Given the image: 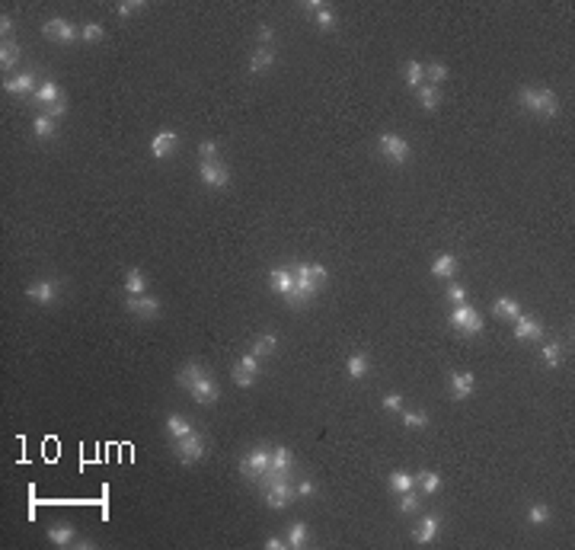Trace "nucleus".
I'll list each match as a JSON object with an SVG mask.
<instances>
[{
  "mask_svg": "<svg viewBox=\"0 0 575 550\" xmlns=\"http://www.w3.org/2000/svg\"><path fill=\"white\" fill-rule=\"evenodd\" d=\"M269 480H294V455L288 445H272V464L259 483H269Z\"/></svg>",
  "mask_w": 575,
  "mask_h": 550,
  "instance_id": "nucleus-7",
  "label": "nucleus"
},
{
  "mask_svg": "<svg viewBox=\"0 0 575 550\" xmlns=\"http://www.w3.org/2000/svg\"><path fill=\"white\" fill-rule=\"evenodd\" d=\"M285 538H288V547L291 550H304L307 544H310V525L304 522V518H297V522H291L288 525V531H285Z\"/></svg>",
  "mask_w": 575,
  "mask_h": 550,
  "instance_id": "nucleus-23",
  "label": "nucleus"
},
{
  "mask_svg": "<svg viewBox=\"0 0 575 550\" xmlns=\"http://www.w3.org/2000/svg\"><path fill=\"white\" fill-rule=\"evenodd\" d=\"M403 77H406L409 90H419V87L425 84V65L422 61H406L403 65Z\"/></svg>",
  "mask_w": 575,
  "mask_h": 550,
  "instance_id": "nucleus-34",
  "label": "nucleus"
},
{
  "mask_svg": "<svg viewBox=\"0 0 575 550\" xmlns=\"http://www.w3.org/2000/svg\"><path fill=\"white\" fill-rule=\"evenodd\" d=\"M0 32H3V38H10V32H13V19H10L7 13L0 16Z\"/></svg>",
  "mask_w": 575,
  "mask_h": 550,
  "instance_id": "nucleus-53",
  "label": "nucleus"
},
{
  "mask_svg": "<svg viewBox=\"0 0 575 550\" xmlns=\"http://www.w3.org/2000/svg\"><path fill=\"white\" fill-rule=\"evenodd\" d=\"M550 518H553V512H550L547 503H530L528 505V522L534 525V528H540V525H550Z\"/></svg>",
  "mask_w": 575,
  "mask_h": 550,
  "instance_id": "nucleus-39",
  "label": "nucleus"
},
{
  "mask_svg": "<svg viewBox=\"0 0 575 550\" xmlns=\"http://www.w3.org/2000/svg\"><path fill=\"white\" fill-rule=\"evenodd\" d=\"M399 420H403V429H412V432L428 429V413L425 410H403L399 413Z\"/></svg>",
  "mask_w": 575,
  "mask_h": 550,
  "instance_id": "nucleus-36",
  "label": "nucleus"
},
{
  "mask_svg": "<svg viewBox=\"0 0 575 550\" xmlns=\"http://www.w3.org/2000/svg\"><path fill=\"white\" fill-rule=\"evenodd\" d=\"M262 499L275 512L288 509L294 503V480H269V483H262Z\"/></svg>",
  "mask_w": 575,
  "mask_h": 550,
  "instance_id": "nucleus-9",
  "label": "nucleus"
},
{
  "mask_svg": "<svg viewBox=\"0 0 575 550\" xmlns=\"http://www.w3.org/2000/svg\"><path fill=\"white\" fill-rule=\"evenodd\" d=\"M419 509H422V503H419L416 490H409V493H399V512H403V515H412V512H419Z\"/></svg>",
  "mask_w": 575,
  "mask_h": 550,
  "instance_id": "nucleus-43",
  "label": "nucleus"
},
{
  "mask_svg": "<svg viewBox=\"0 0 575 550\" xmlns=\"http://www.w3.org/2000/svg\"><path fill=\"white\" fill-rule=\"evenodd\" d=\"M441 528H445V518L438 512H425L422 518L416 522V528H412V541L422 544V547H428V544L438 541V534H441Z\"/></svg>",
  "mask_w": 575,
  "mask_h": 550,
  "instance_id": "nucleus-11",
  "label": "nucleus"
},
{
  "mask_svg": "<svg viewBox=\"0 0 575 550\" xmlns=\"http://www.w3.org/2000/svg\"><path fill=\"white\" fill-rule=\"evenodd\" d=\"M61 96H64V90H61V87H58L55 80H42V84H38V90L32 93V103L42 106V109H48V106L58 103Z\"/></svg>",
  "mask_w": 575,
  "mask_h": 550,
  "instance_id": "nucleus-26",
  "label": "nucleus"
},
{
  "mask_svg": "<svg viewBox=\"0 0 575 550\" xmlns=\"http://www.w3.org/2000/svg\"><path fill=\"white\" fill-rule=\"evenodd\" d=\"M176 384L183 391H189L198 406H214V403L221 400V387L214 381V374L204 368L202 362H186L183 368L176 371Z\"/></svg>",
  "mask_w": 575,
  "mask_h": 550,
  "instance_id": "nucleus-1",
  "label": "nucleus"
},
{
  "mask_svg": "<svg viewBox=\"0 0 575 550\" xmlns=\"http://www.w3.org/2000/svg\"><path fill=\"white\" fill-rule=\"evenodd\" d=\"M266 550H288V538H269Z\"/></svg>",
  "mask_w": 575,
  "mask_h": 550,
  "instance_id": "nucleus-52",
  "label": "nucleus"
},
{
  "mask_svg": "<svg viewBox=\"0 0 575 550\" xmlns=\"http://www.w3.org/2000/svg\"><path fill=\"white\" fill-rule=\"evenodd\" d=\"M515 339H543V323H540L537 317H530V314H521L518 320H515Z\"/></svg>",
  "mask_w": 575,
  "mask_h": 550,
  "instance_id": "nucleus-21",
  "label": "nucleus"
},
{
  "mask_svg": "<svg viewBox=\"0 0 575 550\" xmlns=\"http://www.w3.org/2000/svg\"><path fill=\"white\" fill-rule=\"evenodd\" d=\"M198 157H202V163L218 160V144H214V141H202V144H198Z\"/></svg>",
  "mask_w": 575,
  "mask_h": 550,
  "instance_id": "nucleus-49",
  "label": "nucleus"
},
{
  "mask_svg": "<svg viewBox=\"0 0 575 550\" xmlns=\"http://www.w3.org/2000/svg\"><path fill=\"white\" fill-rule=\"evenodd\" d=\"M304 10L310 13L314 26H316V29H323V32L336 29V23H339V19H336V13H333V7H329V3H323V0H307Z\"/></svg>",
  "mask_w": 575,
  "mask_h": 550,
  "instance_id": "nucleus-17",
  "label": "nucleus"
},
{
  "mask_svg": "<svg viewBox=\"0 0 575 550\" xmlns=\"http://www.w3.org/2000/svg\"><path fill=\"white\" fill-rule=\"evenodd\" d=\"M141 10H144L141 0H119V3H115V13H119V16H134Z\"/></svg>",
  "mask_w": 575,
  "mask_h": 550,
  "instance_id": "nucleus-46",
  "label": "nucleus"
},
{
  "mask_svg": "<svg viewBox=\"0 0 575 550\" xmlns=\"http://www.w3.org/2000/svg\"><path fill=\"white\" fill-rule=\"evenodd\" d=\"M275 349H279V336H275V333H262V336H256V339H253V349H250V352H256L259 358H269Z\"/></svg>",
  "mask_w": 575,
  "mask_h": 550,
  "instance_id": "nucleus-37",
  "label": "nucleus"
},
{
  "mask_svg": "<svg viewBox=\"0 0 575 550\" xmlns=\"http://www.w3.org/2000/svg\"><path fill=\"white\" fill-rule=\"evenodd\" d=\"M447 320H451V327H454L457 333H464V336H480L482 330H486L480 310H476L473 304H454V310H451Z\"/></svg>",
  "mask_w": 575,
  "mask_h": 550,
  "instance_id": "nucleus-8",
  "label": "nucleus"
},
{
  "mask_svg": "<svg viewBox=\"0 0 575 550\" xmlns=\"http://www.w3.org/2000/svg\"><path fill=\"white\" fill-rule=\"evenodd\" d=\"M540 362L547 365V368H559V365H563V343H559V339L543 343V349H540Z\"/></svg>",
  "mask_w": 575,
  "mask_h": 550,
  "instance_id": "nucleus-35",
  "label": "nucleus"
},
{
  "mask_svg": "<svg viewBox=\"0 0 575 550\" xmlns=\"http://www.w3.org/2000/svg\"><path fill=\"white\" fill-rule=\"evenodd\" d=\"M176 148H179V135H176V131H157V135L150 138V157H157V160L173 157Z\"/></svg>",
  "mask_w": 575,
  "mask_h": 550,
  "instance_id": "nucleus-18",
  "label": "nucleus"
},
{
  "mask_svg": "<svg viewBox=\"0 0 575 550\" xmlns=\"http://www.w3.org/2000/svg\"><path fill=\"white\" fill-rule=\"evenodd\" d=\"M416 100H419V106L425 112H435V109H441V87H432V84H422L416 90Z\"/></svg>",
  "mask_w": 575,
  "mask_h": 550,
  "instance_id": "nucleus-29",
  "label": "nucleus"
},
{
  "mask_svg": "<svg viewBox=\"0 0 575 550\" xmlns=\"http://www.w3.org/2000/svg\"><path fill=\"white\" fill-rule=\"evenodd\" d=\"M19 65V45L13 38H3V45H0V67L3 71H13Z\"/></svg>",
  "mask_w": 575,
  "mask_h": 550,
  "instance_id": "nucleus-38",
  "label": "nucleus"
},
{
  "mask_svg": "<svg viewBox=\"0 0 575 550\" xmlns=\"http://www.w3.org/2000/svg\"><path fill=\"white\" fill-rule=\"evenodd\" d=\"M345 371H349L352 381H362L364 374L371 371V355H368V352H352V355H349V362H345Z\"/></svg>",
  "mask_w": 575,
  "mask_h": 550,
  "instance_id": "nucleus-28",
  "label": "nucleus"
},
{
  "mask_svg": "<svg viewBox=\"0 0 575 550\" xmlns=\"http://www.w3.org/2000/svg\"><path fill=\"white\" fill-rule=\"evenodd\" d=\"M294 496H301V499H314V496H316V480H310V477L294 480Z\"/></svg>",
  "mask_w": 575,
  "mask_h": 550,
  "instance_id": "nucleus-44",
  "label": "nucleus"
},
{
  "mask_svg": "<svg viewBox=\"0 0 575 550\" xmlns=\"http://www.w3.org/2000/svg\"><path fill=\"white\" fill-rule=\"evenodd\" d=\"M198 179H202L208 189H224L231 183V170L221 160H208V163H198Z\"/></svg>",
  "mask_w": 575,
  "mask_h": 550,
  "instance_id": "nucleus-13",
  "label": "nucleus"
},
{
  "mask_svg": "<svg viewBox=\"0 0 575 550\" xmlns=\"http://www.w3.org/2000/svg\"><path fill=\"white\" fill-rule=\"evenodd\" d=\"M291 272H294V291H291L288 304H294V308H304L307 301H314L316 291L323 288L326 279H329L326 266H320V262H294Z\"/></svg>",
  "mask_w": 575,
  "mask_h": 550,
  "instance_id": "nucleus-2",
  "label": "nucleus"
},
{
  "mask_svg": "<svg viewBox=\"0 0 575 550\" xmlns=\"http://www.w3.org/2000/svg\"><path fill=\"white\" fill-rule=\"evenodd\" d=\"M36 90H38L36 71H23V74L7 77V80H3V93H10V96H32Z\"/></svg>",
  "mask_w": 575,
  "mask_h": 550,
  "instance_id": "nucleus-16",
  "label": "nucleus"
},
{
  "mask_svg": "<svg viewBox=\"0 0 575 550\" xmlns=\"http://www.w3.org/2000/svg\"><path fill=\"white\" fill-rule=\"evenodd\" d=\"M492 314L499 320H508V323H515V320L524 314L521 310V301L518 298H511V295H502V298H495L492 301Z\"/></svg>",
  "mask_w": 575,
  "mask_h": 550,
  "instance_id": "nucleus-22",
  "label": "nucleus"
},
{
  "mask_svg": "<svg viewBox=\"0 0 575 550\" xmlns=\"http://www.w3.org/2000/svg\"><path fill=\"white\" fill-rule=\"evenodd\" d=\"M32 135H36L38 141H48L58 135V122L51 119V115H45V112H38L36 119H32Z\"/></svg>",
  "mask_w": 575,
  "mask_h": 550,
  "instance_id": "nucleus-30",
  "label": "nucleus"
},
{
  "mask_svg": "<svg viewBox=\"0 0 575 550\" xmlns=\"http://www.w3.org/2000/svg\"><path fill=\"white\" fill-rule=\"evenodd\" d=\"M256 38H259V45L272 48V42H275V29H272L269 23H262V26L256 29Z\"/></svg>",
  "mask_w": 575,
  "mask_h": 550,
  "instance_id": "nucleus-50",
  "label": "nucleus"
},
{
  "mask_svg": "<svg viewBox=\"0 0 575 550\" xmlns=\"http://www.w3.org/2000/svg\"><path fill=\"white\" fill-rule=\"evenodd\" d=\"M445 80H447V65H441V61H432V65H425V84L441 87Z\"/></svg>",
  "mask_w": 575,
  "mask_h": 550,
  "instance_id": "nucleus-40",
  "label": "nucleus"
},
{
  "mask_svg": "<svg viewBox=\"0 0 575 550\" xmlns=\"http://www.w3.org/2000/svg\"><path fill=\"white\" fill-rule=\"evenodd\" d=\"M269 464H272V445H253L240 457V474L246 480H253V483H259L262 477H266V470H269Z\"/></svg>",
  "mask_w": 575,
  "mask_h": 550,
  "instance_id": "nucleus-4",
  "label": "nucleus"
},
{
  "mask_svg": "<svg viewBox=\"0 0 575 550\" xmlns=\"http://www.w3.org/2000/svg\"><path fill=\"white\" fill-rule=\"evenodd\" d=\"M42 36H45L48 42H58V45H74L77 38H80V26H74V23L64 16H51V19H45Z\"/></svg>",
  "mask_w": 575,
  "mask_h": 550,
  "instance_id": "nucleus-10",
  "label": "nucleus"
},
{
  "mask_svg": "<svg viewBox=\"0 0 575 550\" xmlns=\"http://www.w3.org/2000/svg\"><path fill=\"white\" fill-rule=\"evenodd\" d=\"M125 295L128 298H138V295H148V279L141 269H128L125 272Z\"/></svg>",
  "mask_w": 575,
  "mask_h": 550,
  "instance_id": "nucleus-33",
  "label": "nucleus"
},
{
  "mask_svg": "<svg viewBox=\"0 0 575 550\" xmlns=\"http://www.w3.org/2000/svg\"><path fill=\"white\" fill-rule=\"evenodd\" d=\"M387 483H390V493H409V490H416V474H409V470H390Z\"/></svg>",
  "mask_w": 575,
  "mask_h": 550,
  "instance_id": "nucleus-31",
  "label": "nucleus"
},
{
  "mask_svg": "<svg viewBox=\"0 0 575 550\" xmlns=\"http://www.w3.org/2000/svg\"><path fill=\"white\" fill-rule=\"evenodd\" d=\"M173 451H176V461L179 464H186V467H192V464H198L204 455H208V442H204V435L202 432H189L186 439H179V442H173Z\"/></svg>",
  "mask_w": 575,
  "mask_h": 550,
  "instance_id": "nucleus-5",
  "label": "nucleus"
},
{
  "mask_svg": "<svg viewBox=\"0 0 575 550\" xmlns=\"http://www.w3.org/2000/svg\"><path fill=\"white\" fill-rule=\"evenodd\" d=\"M381 406L387 413H403V393H387L381 400Z\"/></svg>",
  "mask_w": 575,
  "mask_h": 550,
  "instance_id": "nucleus-48",
  "label": "nucleus"
},
{
  "mask_svg": "<svg viewBox=\"0 0 575 550\" xmlns=\"http://www.w3.org/2000/svg\"><path fill=\"white\" fill-rule=\"evenodd\" d=\"M269 288L275 291V295H281V298H291V291H294V272H291V266H275V269H269Z\"/></svg>",
  "mask_w": 575,
  "mask_h": 550,
  "instance_id": "nucleus-19",
  "label": "nucleus"
},
{
  "mask_svg": "<svg viewBox=\"0 0 575 550\" xmlns=\"http://www.w3.org/2000/svg\"><path fill=\"white\" fill-rule=\"evenodd\" d=\"M71 547H77V550H93L96 547V541H90V538H84V541H74Z\"/></svg>",
  "mask_w": 575,
  "mask_h": 550,
  "instance_id": "nucleus-54",
  "label": "nucleus"
},
{
  "mask_svg": "<svg viewBox=\"0 0 575 550\" xmlns=\"http://www.w3.org/2000/svg\"><path fill=\"white\" fill-rule=\"evenodd\" d=\"M441 474H435V470H419L416 474V490H422L425 496H435V493H441Z\"/></svg>",
  "mask_w": 575,
  "mask_h": 550,
  "instance_id": "nucleus-32",
  "label": "nucleus"
},
{
  "mask_svg": "<svg viewBox=\"0 0 575 550\" xmlns=\"http://www.w3.org/2000/svg\"><path fill=\"white\" fill-rule=\"evenodd\" d=\"M231 378H233V384H237V387H253V384H256V378H253V374H246V371H240L237 365H233Z\"/></svg>",
  "mask_w": 575,
  "mask_h": 550,
  "instance_id": "nucleus-51",
  "label": "nucleus"
},
{
  "mask_svg": "<svg viewBox=\"0 0 575 550\" xmlns=\"http://www.w3.org/2000/svg\"><path fill=\"white\" fill-rule=\"evenodd\" d=\"M445 301H451V304H467V285H457V282H451L445 291Z\"/></svg>",
  "mask_w": 575,
  "mask_h": 550,
  "instance_id": "nucleus-45",
  "label": "nucleus"
},
{
  "mask_svg": "<svg viewBox=\"0 0 575 550\" xmlns=\"http://www.w3.org/2000/svg\"><path fill=\"white\" fill-rule=\"evenodd\" d=\"M48 544H55V547H71L77 541V528L74 522H51L45 531Z\"/></svg>",
  "mask_w": 575,
  "mask_h": 550,
  "instance_id": "nucleus-20",
  "label": "nucleus"
},
{
  "mask_svg": "<svg viewBox=\"0 0 575 550\" xmlns=\"http://www.w3.org/2000/svg\"><path fill=\"white\" fill-rule=\"evenodd\" d=\"M377 154H381L387 163L399 167V163H406L412 148H409V141L403 135H393V131H384L381 138H377Z\"/></svg>",
  "mask_w": 575,
  "mask_h": 550,
  "instance_id": "nucleus-6",
  "label": "nucleus"
},
{
  "mask_svg": "<svg viewBox=\"0 0 575 550\" xmlns=\"http://www.w3.org/2000/svg\"><path fill=\"white\" fill-rule=\"evenodd\" d=\"M58 295H61V285H58V282H51V279H38V282H32V285L26 288V298L32 301V304H38V308L55 304Z\"/></svg>",
  "mask_w": 575,
  "mask_h": 550,
  "instance_id": "nucleus-15",
  "label": "nucleus"
},
{
  "mask_svg": "<svg viewBox=\"0 0 575 550\" xmlns=\"http://www.w3.org/2000/svg\"><path fill=\"white\" fill-rule=\"evenodd\" d=\"M259 365H262V358H259L256 352H243V355H240V362H237V368L256 378V374H259Z\"/></svg>",
  "mask_w": 575,
  "mask_h": 550,
  "instance_id": "nucleus-42",
  "label": "nucleus"
},
{
  "mask_svg": "<svg viewBox=\"0 0 575 550\" xmlns=\"http://www.w3.org/2000/svg\"><path fill=\"white\" fill-rule=\"evenodd\" d=\"M125 314H131L134 320H154L163 314V304L154 295H138V298H125Z\"/></svg>",
  "mask_w": 575,
  "mask_h": 550,
  "instance_id": "nucleus-12",
  "label": "nucleus"
},
{
  "mask_svg": "<svg viewBox=\"0 0 575 550\" xmlns=\"http://www.w3.org/2000/svg\"><path fill=\"white\" fill-rule=\"evenodd\" d=\"M167 435H169V442H179V439H186L189 432H192V420L189 416H183V413H169L167 416Z\"/></svg>",
  "mask_w": 575,
  "mask_h": 550,
  "instance_id": "nucleus-27",
  "label": "nucleus"
},
{
  "mask_svg": "<svg viewBox=\"0 0 575 550\" xmlns=\"http://www.w3.org/2000/svg\"><path fill=\"white\" fill-rule=\"evenodd\" d=\"M272 65H275V51H272V48H266V45H259L250 55V65H246V71H250L253 77H259V74H266Z\"/></svg>",
  "mask_w": 575,
  "mask_h": 550,
  "instance_id": "nucleus-25",
  "label": "nucleus"
},
{
  "mask_svg": "<svg viewBox=\"0 0 575 550\" xmlns=\"http://www.w3.org/2000/svg\"><path fill=\"white\" fill-rule=\"evenodd\" d=\"M42 112H45V115H51V119H55V122H61V119H64V115H67V96H61L58 103H51V106H48V109H42Z\"/></svg>",
  "mask_w": 575,
  "mask_h": 550,
  "instance_id": "nucleus-47",
  "label": "nucleus"
},
{
  "mask_svg": "<svg viewBox=\"0 0 575 550\" xmlns=\"http://www.w3.org/2000/svg\"><path fill=\"white\" fill-rule=\"evenodd\" d=\"M457 269H460V262H457L454 253H441V256H435V262H432V275H435V279H445V282H454Z\"/></svg>",
  "mask_w": 575,
  "mask_h": 550,
  "instance_id": "nucleus-24",
  "label": "nucleus"
},
{
  "mask_svg": "<svg viewBox=\"0 0 575 550\" xmlns=\"http://www.w3.org/2000/svg\"><path fill=\"white\" fill-rule=\"evenodd\" d=\"M80 38H84L86 45H99L102 38H106V29H102L99 23H84V26H80Z\"/></svg>",
  "mask_w": 575,
  "mask_h": 550,
  "instance_id": "nucleus-41",
  "label": "nucleus"
},
{
  "mask_svg": "<svg viewBox=\"0 0 575 550\" xmlns=\"http://www.w3.org/2000/svg\"><path fill=\"white\" fill-rule=\"evenodd\" d=\"M447 391H451V400H457V403L470 400L473 391H476L473 371H451V374H447Z\"/></svg>",
  "mask_w": 575,
  "mask_h": 550,
  "instance_id": "nucleus-14",
  "label": "nucleus"
},
{
  "mask_svg": "<svg viewBox=\"0 0 575 550\" xmlns=\"http://www.w3.org/2000/svg\"><path fill=\"white\" fill-rule=\"evenodd\" d=\"M518 103L540 119H556L559 115V96L550 87H521Z\"/></svg>",
  "mask_w": 575,
  "mask_h": 550,
  "instance_id": "nucleus-3",
  "label": "nucleus"
}]
</instances>
